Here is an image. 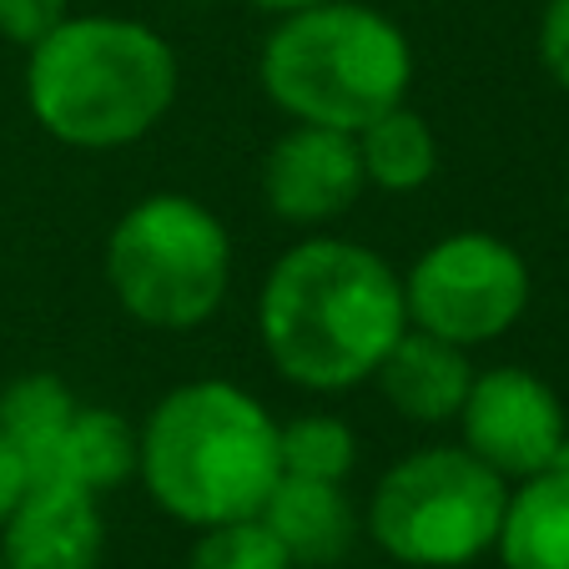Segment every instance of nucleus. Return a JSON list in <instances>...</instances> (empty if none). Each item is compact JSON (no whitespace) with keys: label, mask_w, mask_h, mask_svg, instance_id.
<instances>
[{"label":"nucleus","mask_w":569,"mask_h":569,"mask_svg":"<svg viewBox=\"0 0 569 569\" xmlns=\"http://www.w3.org/2000/svg\"><path fill=\"white\" fill-rule=\"evenodd\" d=\"M278 459L292 479L343 483L358 463V439L338 413H298L278 423Z\"/></svg>","instance_id":"f3484780"},{"label":"nucleus","mask_w":569,"mask_h":569,"mask_svg":"<svg viewBox=\"0 0 569 569\" xmlns=\"http://www.w3.org/2000/svg\"><path fill=\"white\" fill-rule=\"evenodd\" d=\"M187 569H298L262 519H232L197 535Z\"/></svg>","instance_id":"a211bd4d"},{"label":"nucleus","mask_w":569,"mask_h":569,"mask_svg":"<svg viewBox=\"0 0 569 569\" xmlns=\"http://www.w3.org/2000/svg\"><path fill=\"white\" fill-rule=\"evenodd\" d=\"M131 473H137V429H131L117 409L81 403L61 439V449H56V463L41 479L81 483V489H91V495L101 499L107 489L127 483Z\"/></svg>","instance_id":"dca6fc26"},{"label":"nucleus","mask_w":569,"mask_h":569,"mask_svg":"<svg viewBox=\"0 0 569 569\" xmlns=\"http://www.w3.org/2000/svg\"><path fill=\"white\" fill-rule=\"evenodd\" d=\"M107 519L91 489L66 479H31L21 505L0 525L6 569H101Z\"/></svg>","instance_id":"9d476101"},{"label":"nucleus","mask_w":569,"mask_h":569,"mask_svg":"<svg viewBox=\"0 0 569 569\" xmlns=\"http://www.w3.org/2000/svg\"><path fill=\"white\" fill-rule=\"evenodd\" d=\"M248 6H258L262 16H298V11H312V6H322V0H248Z\"/></svg>","instance_id":"4be33fe9"},{"label":"nucleus","mask_w":569,"mask_h":569,"mask_svg":"<svg viewBox=\"0 0 569 569\" xmlns=\"http://www.w3.org/2000/svg\"><path fill=\"white\" fill-rule=\"evenodd\" d=\"M71 16V0H0V36L11 46L31 51L41 36H51L56 26Z\"/></svg>","instance_id":"6ab92c4d"},{"label":"nucleus","mask_w":569,"mask_h":569,"mask_svg":"<svg viewBox=\"0 0 569 569\" xmlns=\"http://www.w3.org/2000/svg\"><path fill=\"white\" fill-rule=\"evenodd\" d=\"M26 483H31V473H26L21 453H16L11 443L0 439V525H6V519H11V509L21 505Z\"/></svg>","instance_id":"412c9836"},{"label":"nucleus","mask_w":569,"mask_h":569,"mask_svg":"<svg viewBox=\"0 0 569 569\" xmlns=\"http://www.w3.org/2000/svg\"><path fill=\"white\" fill-rule=\"evenodd\" d=\"M378 388L409 423H453L469 398L473 363L469 348L443 343V338L423 333V328H403L388 358L378 363Z\"/></svg>","instance_id":"9b49d317"},{"label":"nucleus","mask_w":569,"mask_h":569,"mask_svg":"<svg viewBox=\"0 0 569 569\" xmlns=\"http://www.w3.org/2000/svg\"><path fill=\"white\" fill-rule=\"evenodd\" d=\"M0 569H6V565H0Z\"/></svg>","instance_id":"5701e85b"},{"label":"nucleus","mask_w":569,"mask_h":569,"mask_svg":"<svg viewBox=\"0 0 569 569\" xmlns=\"http://www.w3.org/2000/svg\"><path fill=\"white\" fill-rule=\"evenodd\" d=\"M258 519L288 549L292 565H338L358 539V515L348 505L343 483H322V479L282 473Z\"/></svg>","instance_id":"f8f14e48"},{"label":"nucleus","mask_w":569,"mask_h":569,"mask_svg":"<svg viewBox=\"0 0 569 569\" xmlns=\"http://www.w3.org/2000/svg\"><path fill=\"white\" fill-rule=\"evenodd\" d=\"M463 449L483 459L499 479L519 483L569 459V419L559 393L529 368H483L473 373L459 409Z\"/></svg>","instance_id":"6e6552de"},{"label":"nucleus","mask_w":569,"mask_h":569,"mask_svg":"<svg viewBox=\"0 0 569 569\" xmlns=\"http://www.w3.org/2000/svg\"><path fill=\"white\" fill-rule=\"evenodd\" d=\"M539 66L569 97V0H545V16H539Z\"/></svg>","instance_id":"aec40b11"},{"label":"nucleus","mask_w":569,"mask_h":569,"mask_svg":"<svg viewBox=\"0 0 569 569\" xmlns=\"http://www.w3.org/2000/svg\"><path fill=\"white\" fill-rule=\"evenodd\" d=\"M141 489L177 525L258 519L282 479L278 419L227 378L177 383L137 429Z\"/></svg>","instance_id":"f03ea898"},{"label":"nucleus","mask_w":569,"mask_h":569,"mask_svg":"<svg viewBox=\"0 0 569 569\" xmlns=\"http://www.w3.org/2000/svg\"><path fill=\"white\" fill-rule=\"evenodd\" d=\"M529 262L495 232H449L409 268V322L459 348L495 343L529 312Z\"/></svg>","instance_id":"0eeeda50"},{"label":"nucleus","mask_w":569,"mask_h":569,"mask_svg":"<svg viewBox=\"0 0 569 569\" xmlns=\"http://www.w3.org/2000/svg\"><path fill=\"white\" fill-rule=\"evenodd\" d=\"M107 288L127 318L161 333H192L232 288V237L187 192H151L107 237Z\"/></svg>","instance_id":"39448f33"},{"label":"nucleus","mask_w":569,"mask_h":569,"mask_svg":"<svg viewBox=\"0 0 569 569\" xmlns=\"http://www.w3.org/2000/svg\"><path fill=\"white\" fill-rule=\"evenodd\" d=\"M495 549L505 569H569V459L509 489Z\"/></svg>","instance_id":"ddd939ff"},{"label":"nucleus","mask_w":569,"mask_h":569,"mask_svg":"<svg viewBox=\"0 0 569 569\" xmlns=\"http://www.w3.org/2000/svg\"><path fill=\"white\" fill-rule=\"evenodd\" d=\"M363 187L368 177L353 131L292 121L262 161L268 212L292 227H328L338 217H348L353 202L363 197Z\"/></svg>","instance_id":"1a4fd4ad"},{"label":"nucleus","mask_w":569,"mask_h":569,"mask_svg":"<svg viewBox=\"0 0 569 569\" xmlns=\"http://www.w3.org/2000/svg\"><path fill=\"white\" fill-rule=\"evenodd\" d=\"M172 46L127 16H66L26 51V107L61 147H131L172 111Z\"/></svg>","instance_id":"7ed1b4c3"},{"label":"nucleus","mask_w":569,"mask_h":569,"mask_svg":"<svg viewBox=\"0 0 569 569\" xmlns=\"http://www.w3.org/2000/svg\"><path fill=\"white\" fill-rule=\"evenodd\" d=\"M353 141L363 157L368 187H378V192H419L439 172V137H433L429 117H419L409 101L378 111L363 131H353Z\"/></svg>","instance_id":"4468645a"},{"label":"nucleus","mask_w":569,"mask_h":569,"mask_svg":"<svg viewBox=\"0 0 569 569\" xmlns=\"http://www.w3.org/2000/svg\"><path fill=\"white\" fill-rule=\"evenodd\" d=\"M403 328V278L348 237H302L272 262L258 292L262 353L302 393L368 383Z\"/></svg>","instance_id":"f257e3e1"},{"label":"nucleus","mask_w":569,"mask_h":569,"mask_svg":"<svg viewBox=\"0 0 569 569\" xmlns=\"http://www.w3.org/2000/svg\"><path fill=\"white\" fill-rule=\"evenodd\" d=\"M76 409H81L76 393L46 368L41 373H21L0 388V439L21 453L31 479H41L56 463V449H61Z\"/></svg>","instance_id":"2eb2a0df"},{"label":"nucleus","mask_w":569,"mask_h":569,"mask_svg":"<svg viewBox=\"0 0 569 569\" xmlns=\"http://www.w3.org/2000/svg\"><path fill=\"white\" fill-rule=\"evenodd\" d=\"M505 505L509 479L463 443H429L378 479L368 499V535L409 569H463L495 549Z\"/></svg>","instance_id":"423d86ee"},{"label":"nucleus","mask_w":569,"mask_h":569,"mask_svg":"<svg viewBox=\"0 0 569 569\" xmlns=\"http://www.w3.org/2000/svg\"><path fill=\"white\" fill-rule=\"evenodd\" d=\"M258 76L288 121L363 131L378 111L409 101L413 46L373 6L322 0L272 26Z\"/></svg>","instance_id":"20e7f679"}]
</instances>
